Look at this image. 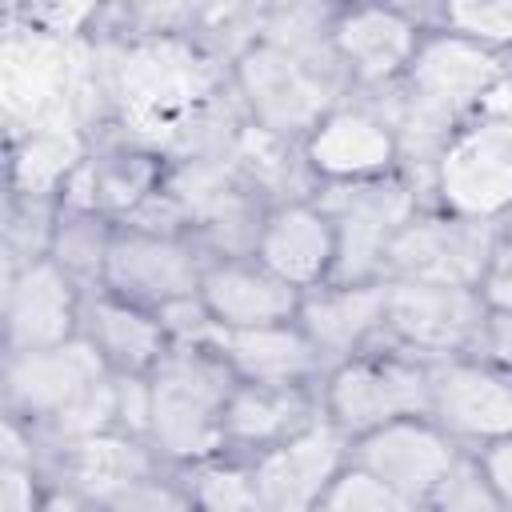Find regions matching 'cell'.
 <instances>
[{
  "mask_svg": "<svg viewBox=\"0 0 512 512\" xmlns=\"http://www.w3.org/2000/svg\"><path fill=\"white\" fill-rule=\"evenodd\" d=\"M144 384V440L164 468L184 472L192 464L224 456V408L236 376L212 344H172L164 360L144 376Z\"/></svg>",
  "mask_w": 512,
  "mask_h": 512,
  "instance_id": "cell-1",
  "label": "cell"
},
{
  "mask_svg": "<svg viewBox=\"0 0 512 512\" xmlns=\"http://www.w3.org/2000/svg\"><path fill=\"white\" fill-rule=\"evenodd\" d=\"M228 84L244 120L256 132L292 148H300L320 116L348 96L336 60H316L264 36H252L232 56Z\"/></svg>",
  "mask_w": 512,
  "mask_h": 512,
  "instance_id": "cell-2",
  "label": "cell"
},
{
  "mask_svg": "<svg viewBox=\"0 0 512 512\" xmlns=\"http://www.w3.org/2000/svg\"><path fill=\"white\" fill-rule=\"evenodd\" d=\"M424 196L472 224H512V124L496 112L472 116L428 164Z\"/></svg>",
  "mask_w": 512,
  "mask_h": 512,
  "instance_id": "cell-3",
  "label": "cell"
},
{
  "mask_svg": "<svg viewBox=\"0 0 512 512\" xmlns=\"http://www.w3.org/2000/svg\"><path fill=\"white\" fill-rule=\"evenodd\" d=\"M320 416H328L348 440H360L392 420L428 416V360L376 344L320 380Z\"/></svg>",
  "mask_w": 512,
  "mask_h": 512,
  "instance_id": "cell-4",
  "label": "cell"
},
{
  "mask_svg": "<svg viewBox=\"0 0 512 512\" xmlns=\"http://www.w3.org/2000/svg\"><path fill=\"white\" fill-rule=\"evenodd\" d=\"M336 224V280H384V260L408 220L428 204L416 172H396L368 184L316 188Z\"/></svg>",
  "mask_w": 512,
  "mask_h": 512,
  "instance_id": "cell-5",
  "label": "cell"
},
{
  "mask_svg": "<svg viewBox=\"0 0 512 512\" xmlns=\"http://www.w3.org/2000/svg\"><path fill=\"white\" fill-rule=\"evenodd\" d=\"M208 252L180 228H156V224H116L104 256L100 288L144 304L152 312H164L172 304L200 296Z\"/></svg>",
  "mask_w": 512,
  "mask_h": 512,
  "instance_id": "cell-6",
  "label": "cell"
},
{
  "mask_svg": "<svg viewBox=\"0 0 512 512\" xmlns=\"http://www.w3.org/2000/svg\"><path fill=\"white\" fill-rule=\"evenodd\" d=\"M300 164L312 188H344L408 172L388 112L368 96H344L336 108H328L300 140Z\"/></svg>",
  "mask_w": 512,
  "mask_h": 512,
  "instance_id": "cell-7",
  "label": "cell"
},
{
  "mask_svg": "<svg viewBox=\"0 0 512 512\" xmlns=\"http://www.w3.org/2000/svg\"><path fill=\"white\" fill-rule=\"evenodd\" d=\"M488 320V296L480 288L400 280L384 276V344L420 360H444L476 352Z\"/></svg>",
  "mask_w": 512,
  "mask_h": 512,
  "instance_id": "cell-8",
  "label": "cell"
},
{
  "mask_svg": "<svg viewBox=\"0 0 512 512\" xmlns=\"http://www.w3.org/2000/svg\"><path fill=\"white\" fill-rule=\"evenodd\" d=\"M428 32V20L404 4H344L332 16V56L348 96L392 92Z\"/></svg>",
  "mask_w": 512,
  "mask_h": 512,
  "instance_id": "cell-9",
  "label": "cell"
},
{
  "mask_svg": "<svg viewBox=\"0 0 512 512\" xmlns=\"http://www.w3.org/2000/svg\"><path fill=\"white\" fill-rule=\"evenodd\" d=\"M500 248V228L492 224H472L460 216H448L432 204H424L408 228L396 236L384 276L400 280H432V284H460V288H480L492 276Z\"/></svg>",
  "mask_w": 512,
  "mask_h": 512,
  "instance_id": "cell-10",
  "label": "cell"
},
{
  "mask_svg": "<svg viewBox=\"0 0 512 512\" xmlns=\"http://www.w3.org/2000/svg\"><path fill=\"white\" fill-rule=\"evenodd\" d=\"M428 420L464 452L512 436V376L476 352L428 360Z\"/></svg>",
  "mask_w": 512,
  "mask_h": 512,
  "instance_id": "cell-11",
  "label": "cell"
},
{
  "mask_svg": "<svg viewBox=\"0 0 512 512\" xmlns=\"http://www.w3.org/2000/svg\"><path fill=\"white\" fill-rule=\"evenodd\" d=\"M84 292L52 256L4 264V356L76 340Z\"/></svg>",
  "mask_w": 512,
  "mask_h": 512,
  "instance_id": "cell-12",
  "label": "cell"
},
{
  "mask_svg": "<svg viewBox=\"0 0 512 512\" xmlns=\"http://www.w3.org/2000/svg\"><path fill=\"white\" fill-rule=\"evenodd\" d=\"M248 464L268 500V512H316L324 492L352 464V440L328 416H316Z\"/></svg>",
  "mask_w": 512,
  "mask_h": 512,
  "instance_id": "cell-13",
  "label": "cell"
},
{
  "mask_svg": "<svg viewBox=\"0 0 512 512\" xmlns=\"http://www.w3.org/2000/svg\"><path fill=\"white\" fill-rule=\"evenodd\" d=\"M252 256L296 292L336 280V224L320 196L308 192L268 204L252 240Z\"/></svg>",
  "mask_w": 512,
  "mask_h": 512,
  "instance_id": "cell-14",
  "label": "cell"
},
{
  "mask_svg": "<svg viewBox=\"0 0 512 512\" xmlns=\"http://www.w3.org/2000/svg\"><path fill=\"white\" fill-rule=\"evenodd\" d=\"M460 456H464V448L428 416L392 420V424L352 440V464L412 504H428Z\"/></svg>",
  "mask_w": 512,
  "mask_h": 512,
  "instance_id": "cell-15",
  "label": "cell"
},
{
  "mask_svg": "<svg viewBox=\"0 0 512 512\" xmlns=\"http://www.w3.org/2000/svg\"><path fill=\"white\" fill-rule=\"evenodd\" d=\"M296 324L328 372L384 344V280H328L300 296Z\"/></svg>",
  "mask_w": 512,
  "mask_h": 512,
  "instance_id": "cell-16",
  "label": "cell"
},
{
  "mask_svg": "<svg viewBox=\"0 0 512 512\" xmlns=\"http://www.w3.org/2000/svg\"><path fill=\"white\" fill-rule=\"evenodd\" d=\"M44 464H48L52 484L76 492L96 512L108 508L116 496H124L132 484L164 472L152 444L144 436L120 432V428L64 444V448H44Z\"/></svg>",
  "mask_w": 512,
  "mask_h": 512,
  "instance_id": "cell-17",
  "label": "cell"
},
{
  "mask_svg": "<svg viewBox=\"0 0 512 512\" xmlns=\"http://www.w3.org/2000/svg\"><path fill=\"white\" fill-rule=\"evenodd\" d=\"M300 296L256 256H208L200 276V304L216 328L288 324L300 312Z\"/></svg>",
  "mask_w": 512,
  "mask_h": 512,
  "instance_id": "cell-18",
  "label": "cell"
},
{
  "mask_svg": "<svg viewBox=\"0 0 512 512\" xmlns=\"http://www.w3.org/2000/svg\"><path fill=\"white\" fill-rule=\"evenodd\" d=\"M80 336L104 356L112 376H148L172 348V336H168L160 312L132 304L108 288L84 292Z\"/></svg>",
  "mask_w": 512,
  "mask_h": 512,
  "instance_id": "cell-19",
  "label": "cell"
},
{
  "mask_svg": "<svg viewBox=\"0 0 512 512\" xmlns=\"http://www.w3.org/2000/svg\"><path fill=\"white\" fill-rule=\"evenodd\" d=\"M208 344L220 352L240 384H308L324 380V360L296 320L264 328H212Z\"/></svg>",
  "mask_w": 512,
  "mask_h": 512,
  "instance_id": "cell-20",
  "label": "cell"
},
{
  "mask_svg": "<svg viewBox=\"0 0 512 512\" xmlns=\"http://www.w3.org/2000/svg\"><path fill=\"white\" fill-rule=\"evenodd\" d=\"M320 388V384H316ZM308 384H240L224 408V452L260 456L320 416V392Z\"/></svg>",
  "mask_w": 512,
  "mask_h": 512,
  "instance_id": "cell-21",
  "label": "cell"
},
{
  "mask_svg": "<svg viewBox=\"0 0 512 512\" xmlns=\"http://www.w3.org/2000/svg\"><path fill=\"white\" fill-rule=\"evenodd\" d=\"M192 512H268V500L244 456H212L180 472Z\"/></svg>",
  "mask_w": 512,
  "mask_h": 512,
  "instance_id": "cell-22",
  "label": "cell"
},
{
  "mask_svg": "<svg viewBox=\"0 0 512 512\" xmlns=\"http://www.w3.org/2000/svg\"><path fill=\"white\" fill-rule=\"evenodd\" d=\"M112 232H116V224H108L104 216L76 212V208H60L48 256H52L80 288H100L104 256H108Z\"/></svg>",
  "mask_w": 512,
  "mask_h": 512,
  "instance_id": "cell-23",
  "label": "cell"
},
{
  "mask_svg": "<svg viewBox=\"0 0 512 512\" xmlns=\"http://www.w3.org/2000/svg\"><path fill=\"white\" fill-rule=\"evenodd\" d=\"M428 24L488 52L512 56V0H448L428 16Z\"/></svg>",
  "mask_w": 512,
  "mask_h": 512,
  "instance_id": "cell-24",
  "label": "cell"
},
{
  "mask_svg": "<svg viewBox=\"0 0 512 512\" xmlns=\"http://www.w3.org/2000/svg\"><path fill=\"white\" fill-rule=\"evenodd\" d=\"M424 508L428 512H508L472 452H464L452 464V472L440 480V488L432 492V500Z\"/></svg>",
  "mask_w": 512,
  "mask_h": 512,
  "instance_id": "cell-25",
  "label": "cell"
},
{
  "mask_svg": "<svg viewBox=\"0 0 512 512\" xmlns=\"http://www.w3.org/2000/svg\"><path fill=\"white\" fill-rule=\"evenodd\" d=\"M476 356H484L488 364H496L500 372L512 376V308H492L488 304V320L480 328Z\"/></svg>",
  "mask_w": 512,
  "mask_h": 512,
  "instance_id": "cell-26",
  "label": "cell"
},
{
  "mask_svg": "<svg viewBox=\"0 0 512 512\" xmlns=\"http://www.w3.org/2000/svg\"><path fill=\"white\" fill-rule=\"evenodd\" d=\"M472 456H476V464L484 468V476H488L492 492L500 496V504L512 512V436H508V440H496V444H488V448H476Z\"/></svg>",
  "mask_w": 512,
  "mask_h": 512,
  "instance_id": "cell-27",
  "label": "cell"
},
{
  "mask_svg": "<svg viewBox=\"0 0 512 512\" xmlns=\"http://www.w3.org/2000/svg\"><path fill=\"white\" fill-rule=\"evenodd\" d=\"M484 296L492 308H512V224L500 228V248H496V264L484 284Z\"/></svg>",
  "mask_w": 512,
  "mask_h": 512,
  "instance_id": "cell-28",
  "label": "cell"
}]
</instances>
